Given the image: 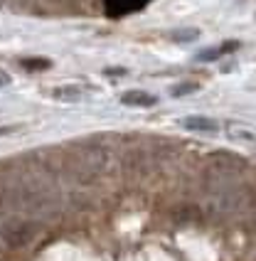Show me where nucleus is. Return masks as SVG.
I'll return each instance as SVG.
<instances>
[{
	"instance_id": "obj_1",
	"label": "nucleus",
	"mask_w": 256,
	"mask_h": 261,
	"mask_svg": "<svg viewBox=\"0 0 256 261\" xmlns=\"http://www.w3.org/2000/svg\"><path fill=\"white\" fill-rule=\"evenodd\" d=\"M121 103L123 106H133V109H150L156 106L158 99L148 91H141V89H133V91H123L121 94Z\"/></svg>"
},
{
	"instance_id": "obj_2",
	"label": "nucleus",
	"mask_w": 256,
	"mask_h": 261,
	"mask_svg": "<svg viewBox=\"0 0 256 261\" xmlns=\"http://www.w3.org/2000/svg\"><path fill=\"white\" fill-rule=\"evenodd\" d=\"M227 133L232 141L242 145H256V128L249 126V123H229L227 126Z\"/></svg>"
},
{
	"instance_id": "obj_3",
	"label": "nucleus",
	"mask_w": 256,
	"mask_h": 261,
	"mask_svg": "<svg viewBox=\"0 0 256 261\" xmlns=\"http://www.w3.org/2000/svg\"><path fill=\"white\" fill-rule=\"evenodd\" d=\"M183 126L187 130H192V133H214L217 130V121L207 116H187L183 121Z\"/></svg>"
},
{
	"instance_id": "obj_4",
	"label": "nucleus",
	"mask_w": 256,
	"mask_h": 261,
	"mask_svg": "<svg viewBox=\"0 0 256 261\" xmlns=\"http://www.w3.org/2000/svg\"><path fill=\"white\" fill-rule=\"evenodd\" d=\"M52 94H55V99H59V101H82L84 99V89L82 87H59Z\"/></svg>"
},
{
	"instance_id": "obj_5",
	"label": "nucleus",
	"mask_w": 256,
	"mask_h": 261,
	"mask_svg": "<svg viewBox=\"0 0 256 261\" xmlns=\"http://www.w3.org/2000/svg\"><path fill=\"white\" fill-rule=\"evenodd\" d=\"M237 47H239L237 42H224V44H219V47H212V49L199 52L197 59H202V62H212V59L222 57V55H227V52H232V49H237Z\"/></svg>"
},
{
	"instance_id": "obj_6",
	"label": "nucleus",
	"mask_w": 256,
	"mask_h": 261,
	"mask_svg": "<svg viewBox=\"0 0 256 261\" xmlns=\"http://www.w3.org/2000/svg\"><path fill=\"white\" fill-rule=\"evenodd\" d=\"M197 84H192V82H183V84H175L170 87V94L175 99H180V96H185V94H192V91H197Z\"/></svg>"
},
{
	"instance_id": "obj_7",
	"label": "nucleus",
	"mask_w": 256,
	"mask_h": 261,
	"mask_svg": "<svg viewBox=\"0 0 256 261\" xmlns=\"http://www.w3.org/2000/svg\"><path fill=\"white\" fill-rule=\"evenodd\" d=\"M199 30H177V32H172V40H177V42H187V40H192V37H197Z\"/></svg>"
},
{
	"instance_id": "obj_8",
	"label": "nucleus",
	"mask_w": 256,
	"mask_h": 261,
	"mask_svg": "<svg viewBox=\"0 0 256 261\" xmlns=\"http://www.w3.org/2000/svg\"><path fill=\"white\" fill-rule=\"evenodd\" d=\"M25 69H47L49 67V59H37V62H30V59H22L20 62Z\"/></svg>"
},
{
	"instance_id": "obj_9",
	"label": "nucleus",
	"mask_w": 256,
	"mask_h": 261,
	"mask_svg": "<svg viewBox=\"0 0 256 261\" xmlns=\"http://www.w3.org/2000/svg\"><path fill=\"white\" fill-rule=\"evenodd\" d=\"M10 82H13V79H10V74H8V72H3V69H0V87H8Z\"/></svg>"
},
{
	"instance_id": "obj_10",
	"label": "nucleus",
	"mask_w": 256,
	"mask_h": 261,
	"mask_svg": "<svg viewBox=\"0 0 256 261\" xmlns=\"http://www.w3.org/2000/svg\"><path fill=\"white\" fill-rule=\"evenodd\" d=\"M8 133H13L10 126H0V136H8Z\"/></svg>"
}]
</instances>
